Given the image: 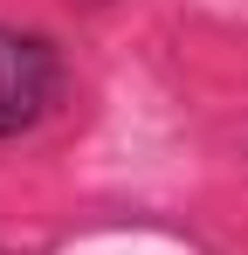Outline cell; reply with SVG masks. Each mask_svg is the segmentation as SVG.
<instances>
[{"mask_svg":"<svg viewBox=\"0 0 248 255\" xmlns=\"http://www.w3.org/2000/svg\"><path fill=\"white\" fill-rule=\"evenodd\" d=\"M69 90V62L41 28H14L0 21V138H21L41 118H55Z\"/></svg>","mask_w":248,"mask_h":255,"instance_id":"1","label":"cell"}]
</instances>
